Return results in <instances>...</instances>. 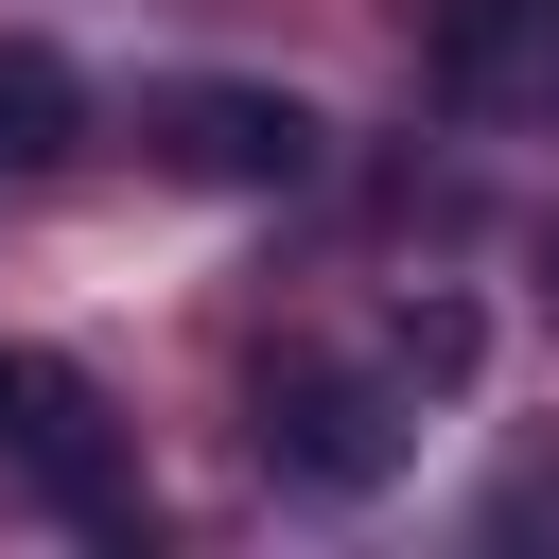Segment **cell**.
I'll return each instance as SVG.
<instances>
[{
  "instance_id": "8992f818",
  "label": "cell",
  "mask_w": 559,
  "mask_h": 559,
  "mask_svg": "<svg viewBox=\"0 0 559 559\" xmlns=\"http://www.w3.org/2000/svg\"><path fill=\"white\" fill-rule=\"evenodd\" d=\"M384 349H402V384H454V367H472V314H454V297H402Z\"/></svg>"
},
{
  "instance_id": "6da1fadb",
  "label": "cell",
  "mask_w": 559,
  "mask_h": 559,
  "mask_svg": "<svg viewBox=\"0 0 559 559\" xmlns=\"http://www.w3.org/2000/svg\"><path fill=\"white\" fill-rule=\"evenodd\" d=\"M0 489H35L52 524H140V472H122V419H105V384L70 367V349H17L0 332Z\"/></svg>"
},
{
  "instance_id": "3957f363",
  "label": "cell",
  "mask_w": 559,
  "mask_h": 559,
  "mask_svg": "<svg viewBox=\"0 0 559 559\" xmlns=\"http://www.w3.org/2000/svg\"><path fill=\"white\" fill-rule=\"evenodd\" d=\"M402 402L384 384H349V367H262V472H297V489H384L402 472Z\"/></svg>"
},
{
  "instance_id": "7a4b0ae2",
  "label": "cell",
  "mask_w": 559,
  "mask_h": 559,
  "mask_svg": "<svg viewBox=\"0 0 559 559\" xmlns=\"http://www.w3.org/2000/svg\"><path fill=\"white\" fill-rule=\"evenodd\" d=\"M140 140H157L192 192H297L332 122H314L297 87H227V70H192V87H157V105H140Z\"/></svg>"
},
{
  "instance_id": "5b68a950",
  "label": "cell",
  "mask_w": 559,
  "mask_h": 559,
  "mask_svg": "<svg viewBox=\"0 0 559 559\" xmlns=\"http://www.w3.org/2000/svg\"><path fill=\"white\" fill-rule=\"evenodd\" d=\"M70 122H87V87H70V52H0V175H52L70 157Z\"/></svg>"
},
{
  "instance_id": "277c9868",
  "label": "cell",
  "mask_w": 559,
  "mask_h": 559,
  "mask_svg": "<svg viewBox=\"0 0 559 559\" xmlns=\"http://www.w3.org/2000/svg\"><path fill=\"white\" fill-rule=\"evenodd\" d=\"M437 87L454 105H559V0H437Z\"/></svg>"
}]
</instances>
